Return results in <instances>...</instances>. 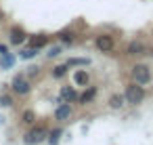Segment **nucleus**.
I'll use <instances>...</instances> for the list:
<instances>
[{
    "instance_id": "obj_17",
    "label": "nucleus",
    "mask_w": 153,
    "mask_h": 145,
    "mask_svg": "<svg viewBox=\"0 0 153 145\" xmlns=\"http://www.w3.org/2000/svg\"><path fill=\"white\" fill-rule=\"evenodd\" d=\"M59 135H61V128H55L53 132H48V141L51 143H57L59 141Z\"/></svg>"
},
{
    "instance_id": "obj_7",
    "label": "nucleus",
    "mask_w": 153,
    "mask_h": 145,
    "mask_svg": "<svg viewBox=\"0 0 153 145\" xmlns=\"http://www.w3.org/2000/svg\"><path fill=\"white\" fill-rule=\"evenodd\" d=\"M143 51H145L143 42H136V40H134V42H130V44H128V49H126V53H128V55H140Z\"/></svg>"
},
{
    "instance_id": "obj_1",
    "label": "nucleus",
    "mask_w": 153,
    "mask_h": 145,
    "mask_svg": "<svg viewBox=\"0 0 153 145\" xmlns=\"http://www.w3.org/2000/svg\"><path fill=\"white\" fill-rule=\"evenodd\" d=\"M126 101L128 103H132V105H138L143 99H145V90H143V86L140 84H136V82H132L128 88H126Z\"/></svg>"
},
{
    "instance_id": "obj_3",
    "label": "nucleus",
    "mask_w": 153,
    "mask_h": 145,
    "mask_svg": "<svg viewBox=\"0 0 153 145\" xmlns=\"http://www.w3.org/2000/svg\"><path fill=\"white\" fill-rule=\"evenodd\" d=\"M44 139H48V132H46V128H44V126H36V128H32V130L25 135V143H27V145L42 143Z\"/></svg>"
},
{
    "instance_id": "obj_8",
    "label": "nucleus",
    "mask_w": 153,
    "mask_h": 145,
    "mask_svg": "<svg viewBox=\"0 0 153 145\" xmlns=\"http://www.w3.org/2000/svg\"><path fill=\"white\" fill-rule=\"evenodd\" d=\"M74 82L80 84V86H86V84H88V74H86L84 70H78V72L74 74Z\"/></svg>"
},
{
    "instance_id": "obj_15",
    "label": "nucleus",
    "mask_w": 153,
    "mask_h": 145,
    "mask_svg": "<svg viewBox=\"0 0 153 145\" xmlns=\"http://www.w3.org/2000/svg\"><path fill=\"white\" fill-rule=\"evenodd\" d=\"M59 38H61L63 42H74V38H76V36H74V32H67V30H63V32L59 34Z\"/></svg>"
},
{
    "instance_id": "obj_19",
    "label": "nucleus",
    "mask_w": 153,
    "mask_h": 145,
    "mask_svg": "<svg viewBox=\"0 0 153 145\" xmlns=\"http://www.w3.org/2000/svg\"><path fill=\"white\" fill-rule=\"evenodd\" d=\"M36 51H38V49H34V46H32V49H27L21 57H23V59H30V57H34V55H36Z\"/></svg>"
},
{
    "instance_id": "obj_18",
    "label": "nucleus",
    "mask_w": 153,
    "mask_h": 145,
    "mask_svg": "<svg viewBox=\"0 0 153 145\" xmlns=\"http://www.w3.org/2000/svg\"><path fill=\"white\" fill-rule=\"evenodd\" d=\"M88 63V59H69L67 61V65L71 67V65H86Z\"/></svg>"
},
{
    "instance_id": "obj_4",
    "label": "nucleus",
    "mask_w": 153,
    "mask_h": 145,
    "mask_svg": "<svg viewBox=\"0 0 153 145\" xmlns=\"http://www.w3.org/2000/svg\"><path fill=\"white\" fill-rule=\"evenodd\" d=\"M94 46H97L99 51H103V53H111V51L115 49V40H113V36H109V34H101V36H97Z\"/></svg>"
},
{
    "instance_id": "obj_24",
    "label": "nucleus",
    "mask_w": 153,
    "mask_h": 145,
    "mask_svg": "<svg viewBox=\"0 0 153 145\" xmlns=\"http://www.w3.org/2000/svg\"><path fill=\"white\" fill-rule=\"evenodd\" d=\"M151 55H153V49H151Z\"/></svg>"
},
{
    "instance_id": "obj_22",
    "label": "nucleus",
    "mask_w": 153,
    "mask_h": 145,
    "mask_svg": "<svg viewBox=\"0 0 153 145\" xmlns=\"http://www.w3.org/2000/svg\"><path fill=\"white\" fill-rule=\"evenodd\" d=\"M0 103H2V105H13V101H11V97H0Z\"/></svg>"
},
{
    "instance_id": "obj_11",
    "label": "nucleus",
    "mask_w": 153,
    "mask_h": 145,
    "mask_svg": "<svg viewBox=\"0 0 153 145\" xmlns=\"http://www.w3.org/2000/svg\"><path fill=\"white\" fill-rule=\"evenodd\" d=\"M46 42H48V38H46V36L32 38V46H34V49H42V46H46Z\"/></svg>"
},
{
    "instance_id": "obj_12",
    "label": "nucleus",
    "mask_w": 153,
    "mask_h": 145,
    "mask_svg": "<svg viewBox=\"0 0 153 145\" xmlns=\"http://www.w3.org/2000/svg\"><path fill=\"white\" fill-rule=\"evenodd\" d=\"M67 67H69L67 63H65V65H57V67L53 70V78H63V76L67 74Z\"/></svg>"
},
{
    "instance_id": "obj_5",
    "label": "nucleus",
    "mask_w": 153,
    "mask_h": 145,
    "mask_svg": "<svg viewBox=\"0 0 153 145\" xmlns=\"http://www.w3.org/2000/svg\"><path fill=\"white\" fill-rule=\"evenodd\" d=\"M69 116H71V107H69V103H61V105L57 107V111H55V118H57L59 122L69 120Z\"/></svg>"
},
{
    "instance_id": "obj_20",
    "label": "nucleus",
    "mask_w": 153,
    "mask_h": 145,
    "mask_svg": "<svg viewBox=\"0 0 153 145\" xmlns=\"http://www.w3.org/2000/svg\"><path fill=\"white\" fill-rule=\"evenodd\" d=\"M11 63H13L11 55H9V53H7V55H2V65H4V67H11Z\"/></svg>"
},
{
    "instance_id": "obj_16",
    "label": "nucleus",
    "mask_w": 153,
    "mask_h": 145,
    "mask_svg": "<svg viewBox=\"0 0 153 145\" xmlns=\"http://www.w3.org/2000/svg\"><path fill=\"white\" fill-rule=\"evenodd\" d=\"M23 122L25 124H34V111L32 109H25L23 111Z\"/></svg>"
},
{
    "instance_id": "obj_21",
    "label": "nucleus",
    "mask_w": 153,
    "mask_h": 145,
    "mask_svg": "<svg viewBox=\"0 0 153 145\" xmlns=\"http://www.w3.org/2000/svg\"><path fill=\"white\" fill-rule=\"evenodd\" d=\"M59 53H61V49H59V46H53V49L48 51V57H57Z\"/></svg>"
},
{
    "instance_id": "obj_14",
    "label": "nucleus",
    "mask_w": 153,
    "mask_h": 145,
    "mask_svg": "<svg viewBox=\"0 0 153 145\" xmlns=\"http://www.w3.org/2000/svg\"><path fill=\"white\" fill-rule=\"evenodd\" d=\"M61 97H63V99H67V101L78 99V95H76V90H74V88H63V90H61Z\"/></svg>"
},
{
    "instance_id": "obj_10",
    "label": "nucleus",
    "mask_w": 153,
    "mask_h": 145,
    "mask_svg": "<svg viewBox=\"0 0 153 145\" xmlns=\"http://www.w3.org/2000/svg\"><path fill=\"white\" fill-rule=\"evenodd\" d=\"M23 40H25V34H23L21 30H17V28H15V30L11 32V42H13V44H21Z\"/></svg>"
},
{
    "instance_id": "obj_9",
    "label": "nucleus",
    "mask_w": 153,
    "mask_h": 145,
    "mask_svg": "<svg viewBox=\"0 0 153 145\" xmlns=\"http://www.w3.org/2000/svg\"><path fill=\"white\" fill-rule=\"evenodd\" d=\"M124 101H126V97H122V95H113V97L109 99V105H111L113 109H120V107H124V105H126Z\"/></svg>"
},
{
    "instance_id": "obj_2",
    "label": "nucleus",
    "mask_w": 153,
    "mask_h": 145,
    "mask_svg": "<svg viewBox=\"0 0 153 145\" xmlns=\"http://www.w3.org/2000/svg\"><path fill=\"white\" fill-rule=\"evenodd\" d=\"M132 80H134L136 84H147V82L151 80V70H149L147 65H143V63L134 65V67H132Z\"/></svg>"
},
{
    "instance_id": "obj_13",
    "label": "nucleus",
    "mask_w": 153,
    "mask_h": 145,
    "mask_svg": "<svg viewBox=\"0 0 153 145\" xmlns=\"http://www.w3.org/2000/svg\"><path fill=\"white\" fill-rule=\"evenodd\" d=\"M94 95H97V90H94V88L90 86V88H88V90H86V93H84V95L80 97V101H82V103H90V101L94 99Z\"/></svg>"
},
{
    "instance_id": "obj_23",
    "label": "nucleus",
    "mask_w": 153,
    "mask_h": 145,
    "mask_svg": "<svg viewBox=\"0 0 153 145\" xmlns=\"http://www.w3.org/2000/svg\"><path fill=\"white\" fill-rule=\"evenodd\" d=\"M7 53H9V49L4 44H0V55H7Z\"/></svg>"
},
{
    "instance_id": "obj_6",
    "label": "nucleus",
    "mask_w": 153,
    "mask_h": 145,
    "mask_svg": "<svg viewBox=\"0 0 153 145\" xmlns=\"http://www.w3.org/2000/svg\"><path fill=\"white\" fill-rule=\"evenodd\" d=\"M13 90H15L17 95H27V93H30V84H27L23 78H15V80H13Z\"/></svg>"
}]
</instances>
